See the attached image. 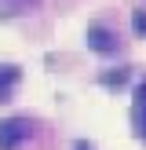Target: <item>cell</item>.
Listing matches in <instances>:
<instances>
[{"label": "cell", "mask_w": 146, "mask_h": 150, "mask_svg": "<svg viewBox=\"0 0 146 150\" xmlns=\"http://www.w3.org/2000/svg\"><path fill=\"white\" fill-rule=\"evenodd\" d=\"M131 22H135V33H146V15H142V11H139Z\"/></svg>", "instance_id": "obj_6"}, {"label": "cell", "mask_w": 146, "mask_h": 150, "mask_svg": "<svg viewBox=\"0 0 146 150\" xmlns=\"http://www.w3.org/2000/svg\"><path fill=\"white\" fill-rule=\"evenodd\" d=\"M139 99H142V103H139V132L146 136V88L139 92Z\"/></svg>", "instance_id": "obj_5"}, {"label": "cell", "mask_w": 146, "mask_h": 150, "mask_svg": "<svg viewBox=\"0 0 146 150\" xmlns=\"http://www.w3.org/2000/svg\"><path fill=\"white\" fill-rule=\"evenodd\" d=\"M15 81H18V70H15V66H4V70H0V103H7V99H11Z\"/></svg>", "instance_id": "obj_3"}, {"label": "cell", "mask_w": 146, "mask_h": 150, "mask_svg": "<svg viewBox=\"0 0 146 150\" xmlns=\"http://www.w3.org/2000/svg\"><path fill=\"white\" fill-rule=\"evenodd\" d=\"M36 0H0V15H26Z\"/></svg>", "instance_id": "obj_4"}, {"label": "cell", "mask_w": 146, "mask_h": 150, "mask_svg": "<svg viewBox=\"0 0 146 150\" xmlns=\"http://www.w3.org/2000/svg\"><path fill=\"white\" fill-rule=\"evenodd\" d=\"M29 132H33V125L26 121V117H7V121H0V150H15L18 143H26Z\"/></svg>", "instance_id": "obj_1"}, {"label": "cell", "mask_w": 146, "mask_h": 150, "mask_svg": "<svg viewBox=\"0 0 146 150\" xmlns=\"http://www.w3.org/2000/svg\"><path fill=\"white\" fill-rule=\"evenodd\" d=\"M88 44H91L95 51H102V55H110V51H117V37L110 33L106 26H91V29H88Z\"/></svg>", "instance_id": "obj_2"}, {"label": "cell", "mask_w": 146, "mask_h": 150, "mask_svg": "<svg viewBox=\"0 0 146 150\" xmlns=\"http://www.w3.org/2000/svg\"><path fill=\"white\" fill-rule=\"evenodd\" d=\"M77 150H91V146H84V143H80V146H77Z\"/></svg>", "instance_id": "obj_7"}]
</instances>
